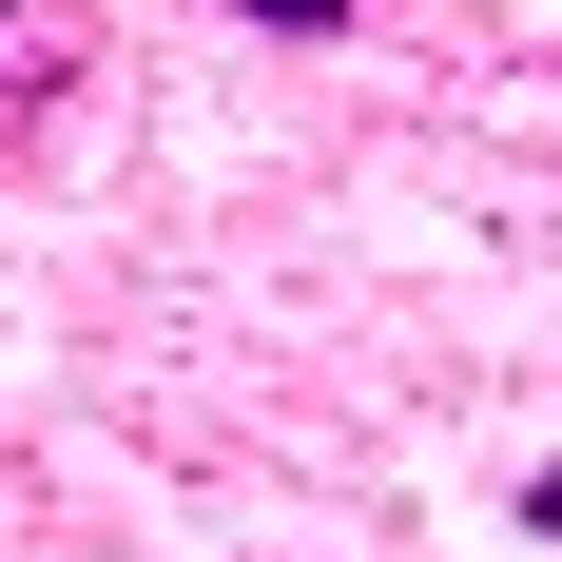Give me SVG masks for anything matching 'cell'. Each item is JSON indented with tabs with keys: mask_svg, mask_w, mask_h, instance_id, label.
Instances as JSON below:
<instances>
[{
	"mask_svg": "<svg viewBox=\"0 0 562 562\" xmlns=\"http://www.w3.org/2000/svg\"><path fill=\"white\" fill-rule=\"evenodd\" d=\"M524 524H543V543H562V465H543V485H524Z\"/></svg>",
	"mask_w": 562,
	"mask_h": 562,
	"instance_id": "obj_3",
	"label": "cell"
},
{
	"mask_svg": "<svg viewBox=\"0 0 562 562\" xmlns=\"http://www.w3.org/2000/svg\"><path fill=\"white\" fill-rule=\"evenodd\" d=\"M98 78V0H0V136H40Z\"/></svg>",
	"mask_w": 562,
	"mask_h": 562,
	"instance_id": "obj_1",
	"label": "cell"
},
{
	"mask_svg": "<svg viewBox=\"0 0 562 562\" xmlns=\"http://www.w3.org/2000/svg\"><path fill=\"white\" fill-rule=\"evenodd\" d=\"M233 20H272V40H349L369 0H233Z\"/></svg>",
	"mask_w": 562,
	"mask_h": 562,
	"instance_id": "obj_2",
	"label": "cell"
}]
</instances>
